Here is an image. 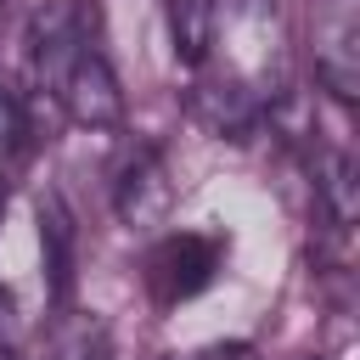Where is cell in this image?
Wrapping results in <instances>:
<instances>
[{
	"label": "cell",
	"mask_w": 360,
	"mask_h": 360,
	"mask_svg": "<svg viewBox=\"0 0 360 360\" xmlns=\"http://www.w3.org/2000/svg\"><path fill=\"white\" fill-rule=\"evenodd\" d=\"M28 68L34 84L68 112L79 129H118L124 124V90L118 73L90 34V11L73 0H51L28 22Z\"/></svg>",
	"instance_id": "6da1fadb"
},
{
	"label": "cell",
	"mask_w": 360,
	"mask_h": 360,
	"mask_svg": "<svg viewBox=\"0 0 360 360\" xmlns=\"http://www.w3.org/2000/svg\"><path fill=\"white\" fill-rule=\"evenodd\" d=\"M219 264H225V242H219V236H202V231H174V236H163V242L146 253L141 281H146L152 304L174 309V304L197 298L202 287H214Z\"/></svg>",
	"instance_id": "7a4b0ae2"
},
{
	"label": "cell",
	"mask_w": 360,
	"mask_h": 360,
	"mask_svg": "<svg viewBox=\"0 0 360 360\" xmlns=\"http://www.w3.org/2000/svg\"><path fill=\"white\" fill-rule=\"evenodd\" d=\"M112 202H118V214H124L129 225H158V219L169 214L174 180H169L158 146H146V141L124 146V158H118V169H112Z\"/></svg>",
	"instance_id": "3957f363"
},
{
	"label": "cell",
	"mask_w": 360,
	"mask_h": 360,
	"mask_svg": "<svg viewBox=\"0 0 360 360\" xmlns=\"http://www.w3.org/2000/svg\"><path fill=\"white\" fill-rule=\"evenodd\" d=\"M191 118L202 129H214L219 141H242L253 124H259V101L253 90L236 79V73H214V68H197V84H191Z\"/></svg>",
	"instance_id": "277c9868"
},
{
	"label": "cell",
	"mask_w": 360,
	"mask_h": 360,
	"mask_svg": "<svg viewBox=\"0 0 360 360\" xmlns=\"http://www.w3.org/2000/svg\"><path fill=\"white\" fill-rule=\"evenodd\" d=\"M315 79L338 96V101H354L360 90V62H354V6L338 0L332 22L315 34Z\"/></svg>",
	"instance_id": "5b68a950"
},
{
	"label": "cell",
	"mask_w": 360,
	"mask_h": 360,
	"mask_svg": "<svg viewBox=\"0 0 360 360\" xmlns=\"http://www.w3.org/2000/svg\"><path fill=\"white\" fill-rule=\"evenodd\" d=\"M315 208H321L326 231H332L338 242H349L354 214H360V197H354V163H349V152H326V158H321V169H315Z\"/></svg>",
	"instance_id": "8992f818"
},
{
	"label": "cell",
	"mask_w": 360,
	"mask_h": 360,
	"mask_svg": "<svg viewBox=\"0 0 360 360\" xmlns=\"http://www.w3.org/2000/svg\"><path fill=\"white\" fill-rule=\"evenodd\" d=\"M39 253H45L51 298H56V304H68V287H73V214L62 208V197H56V191L39 202Z\"/></svg>",
	"instance_id": "52a82bcc"
},
{
	"label": "cell",
	"mask_w": 360,
	"mask_h": 360,
	"mask_svg": "<svg viewBox=\"0 0 360 360\" xmlns=\"http://www.w3.org/2000/svg\"><path fill=\"white\" fill-rule=\"evenodd\" d=\"M34 146V101L11 79H0V152H28Z\"/></svg>",
	"instance_id": "ba28073f"
},
{
	"label": "cell",
	"mask_w": 360,
	"mask_h": 360,
	"mask_svg": "<svg viewBox=\"0 0 360 360\" xmlns=\"http://www.w3.org/2000/svg\"><path fill=\"white\" fill-rule=\"evenodd\" d=\"M62 360H112V354H107V332H101V326H79V332L62 343Z\"/></svg>",
	"instance_id": "9c48e42d"
},
{
	"label": "cell",
	"mask_w": 360,
	"mask_h": 360,
	"mask_svg": "<svg viewBox=\"0 0 360 360\" xmlns=\"http://www.w3.org/2000/svg\"><path fill=\"white\" fill-rule=\"evenodd\" d=\"M17 338H22V315H17V292H11V287H0V354H6V349H17Z\"/></svg>",
	"instance_id": "30bf717a"
},
{
	"label": "cell",
	"mask_w": 360,
	"mask_h": 360,
	"mask_svg": "<svg viewBox=\"0 0 360 360\" xmlns=\"http://www.w3.org/2000/svg\"><path fill=\"white\" fill-rule=\"evenodd\" d=\"M197 360H259L248 343H214V349H202Z\"/></svg>",
	"instance_id": "8fae6325"
},
{
	"label": "cell",
	"mask_w": 360,
	"mask_h": 360,
	"mask_svg": "<svg viewBox=\"0 0 360 360\" xmlns=\"http://www.w3.org/2000/svg\"><path fill=\"white\" fill-rule=\"evenodd\" d=\"M0 360H22V354H17V349H6V354H0Z\"/></svg>",
	"instance_id": "7c38bea8"
},
{
	"label": "cell",
	"mask_w": 360,
	"mask_h": 360,
	"mask_svg": "<svg viewBox=\"0 0 360 360\" xmlns=\"http://www.w3.org/2000/svg\"><path fill=\"white\" fill-rule=\"evenodd\" d=\"M0 219H6V186H0Z\"/></svg>",
	"instance_id": "4fadbf2b"
},
{
	"label": "cell",
	"mask_w": 360,
	"mask_h": 360,
	"mask_svg": "<svg viewBox=\"0 0 360 360\" xmlns=\"http://www.w3.org/2000/svg\"><path fill=\"white\" fill-rule=\"evenodd\" d=\"M0 11H6V0H0Z\"/></svg>",
	"instance_id": "5bb4252c"
}]
</instances>
